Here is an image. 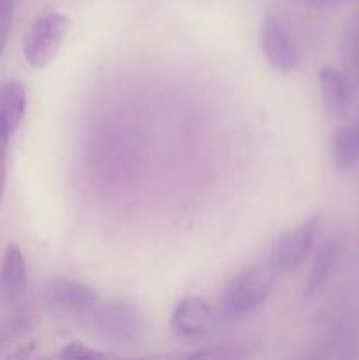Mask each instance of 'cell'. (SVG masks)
Instances as JSON below:
<instances>
[{
	"label": "cell",
	"mask_w": 359,
	"mask_h": 360,
	"mask_svg": "<svg viewBox=\"0 0 359 360\" xmlns=\"http://www.w3.org/2000/svg\"><path fill=\"white\" fill-rule=\"evenodd\" d=\"M310 4H313V6H331V4L338 2V0H308Z\"/></svg>",
	"instance_id": "17"
},
{
	"label": "cell",
	"mask_w": 359,
	"mask_h": 360,
	"mask_svg": "<svg viewBox=\"0 0 359 360\" xmlns=\"http://www.w3.org/2000/svg\"><path fill=\"white\" fill-rule=\"evenodd\" d=\"M217 320V309L211 308L204 299L190 295V297L182 299L175 306L171 315V326L180 336L201 338L213 329Z\"/></svg>",
	"instance_id": "6"
},
{
	"label": "cell",
	"mask_w": 359,
	"mask_h": 360,
	"mask_svg": "<svg viewBox=\"0 0 359 360\" xmlns=\"http://www.w3.org/2000/svg\"><path fill=\"white\" fill-rule=\"evenodd\" d=\"M320 97L324 109L333 118H344L351 109V88L344 74L334 67L326 65L319 74Z\"/></svg>",
	"instance_id": "8"
},
{
	"label": "cell",
	"mask_w": 359,
	"mask_h": 360,
	"mask_svg": "<svg viewBox=\"0 0 359 360\" xmlns=\"http://www.w3.org/2000/svg\"><path fill=\"white\" fill-rule=\"evenodd\" d=\"M320 224H322V214L313 213L312 217L306 218L299 227L294 231L287 232L278 239L277 246H275L273 253H271V266L278 271H291L294 267L301 266L308 253L312 252L313 245L319 236Z\"/></svg>",
	"instance_id": "4"
},
{
	"label": "cell",
	"mask_w": 359,
	"mask_h": 360,
	"mask_svg": "<svg viewBox=\"0 0 359 360\" xmlns=\"http://www.w3.org/2000/svg\"><path fill=\"white\" fill-rule=\"evenodd\" d=\"M73 20L65 14L48 13L30 25L23 39V55L32 69H44L58 55L69 35Z\"/></svg>",
	"instance_id": "3"
},
{
	"label": "cell",
	"mask_w": 359,
	"mask_h": 360,
	"mask_svg": "<svg viewBox=\"0 0 359 360\" xmlns=\"http://www.w3.org/2000/svg\"><path fill=\"white\" fill-rule=\"evenodd\" d=\"M11 28H13V2L0 0V55L7 44Z\"/></svg>",
	"instance_id": "16"
},
{
	"label": "cell",
	"mask_w": 359,
	"mask_h": 360,
	"mask_svg": "<svg viewBox=\"0 0 359 360\" xmlns=\"http://www.w3.org/2000/svg\"><path fill=\"white\" fill-rule=\"evenodd\" d=\"M263 51L277 72H291L301 62V51L291 30L273 14H270L263 25Z\"/></svg>",
	"instance_id": "5"
},
{
	"label": "cell",
	"mask_w": 359,
	"mask_h": 360,
	"mask_svg": "<svg viewBox=\"0 0 359 360\" xmlns=\"http://www.w3.org/2000/svg\"><path fill=\"white\" fill-rule=\"evenodd\" d=\"M60 359H70V360H95V359H104L106 354L102 352L94 350V348L87 347V345L80 343V341H73V343L65 345L62 352L58 354Z\"/></svg>",
	"instance_id": "14"
},
{
	"label": "cell",
	"mask_w": 359,
	"mask_h": 360,
	"mask_svg": "<svg viewBox=\"0 0 359 360\" xmlns=\"http://www.w3.org/2000/svg\"><path fill=\"white\" fill-rule=\"evenodd\" d=\"M27 285V266L25 257L16 243H7L0 266V292L4 299L14 301L21 295Z\"/></svg>",
	"instance_id": "9"
},
{
	"label": "cell",
	"mask_w": 359,
	"mask_h": 360,
	"mask_svg": "<svg viewBox=\"0 0 359 360\" xmlns=\"http://www.w3.org/2000/svg\"><path fill=\"white\" fill-rule=\"evenodd\" d=\"M42 294L49 304L74 313L77 316L99 301V295L94 288L81 281L70 280V278L48 280L42 288Z\"/></svg>",
	"instance_id": "7"
},
{
	"label": "cell",
	"mask_w": 359,
	"mask_h": 360,
	"mask_svg": "<svg viewBox=\"0 0 359 360\" xmlns=\"http://www.w3.org/2000/svg\"><path fill=\"white\" fill-rule=\"evenodd\" d=\"M13 134L7 129L6 122L0 116V204L4 200V193H6V157H7V144H9V137Z\"/></svg>",
	"instance_id": "15"
},
{
	"label": "cell",
	"mask_w": 359,
	"mask_h": 360,
	"mask_svg": "<svg viewBox=\"0 0 359 360\" xmlns=\"http://www.w3.org/2000/svg\"><path fill=\"white\" fill-rule=\"evenodd\" d=\"M88 330L104 341L116 345H130L143 333V319L129 302H97L80 315Z\"/></svg>",
	"instance_id": "2"
},
{
	"label": "cell",
	"mask_w": 359,
	"mask_h": 360,
	"mask_svg": "<svg viewBox=\"0 0 359 360\" xmlns=\"http://www.w3.org/2000/svg\"><path fill=\"white\" fill-rule=\"evenodd\" d=\"M336 255L338 245L333 239H326L324 243H320L319 250H317L315 253V259H313L312 271H310L308 280H306L305 285L306 297H313V295L319 294V292L322 290L327 278H329L331 271H333L334 262H336Z\"/></svg>",
	"instance_id": "11"
},
{
	"label": "cell",
	"mask_w": 359,
	"mask_h": 360,
	"mask_svg": "<svg viewBox=\"0 0 359 360\" xmlns=\"http://www.w3.org/2000/svg\"><path fill=\"white\" fill-rule=\"evenodd\" d=\"M277 276L278 271L271 266L270 260L241 271L222 294L217 308L218 320L234 323L252 315L270 297Z\"/></svg>",
	"instance_id": "1"
},
{
	"label": "cell",
	"mask_w": 359,
	"mask_h": 360,
	"mask_svg": "<svg viewBox=\"0 0 359 360\" xmlns=\"http://www.w3.org/2000/svg\"><path fill=\"white\" fill-rule=\"evenodd\" d=\"M331 153L338 169H351L359 164V123L345 127L334 134Z\"/></svg>",
	"instance_id": "12"
},
{
	"label": "cell",
	"mask_w": 359,
	"mask_h": 360,
	"mask_svg": "<svg viewBox=\"0 0 359 360\" xmlns=\"http://www.w3.org/2000/svg\"><path fill=\"white\" fill-rule=\"evenodd\" d=\"M345 62L352 76L359 81V21H355L345 37Z\"/></svg>",
	"instance_id": "13"
},
{
	"label": "cell",
	"mask_w": 359,
	"mask_h": 360,
	"mask_svg": "<svg viewBox=\"0 0 359 360\" xmlns=\"http://www.w3.org/2000/svg\"><path fill=\"white\" fill-rule=\"evenodd\" d=\"M27 111V91L16 79H7L0 83V116L6 122L11 134L16 132L23 122Z\"/></svg>",
	"instance_id": "10"
}]
</instances>
